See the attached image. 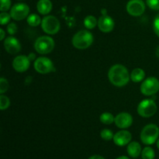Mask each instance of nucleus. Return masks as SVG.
Listing matches in <instances>:
<instances>
[{
  "instance_id": "2f4dec72",
  "label": "nucleus",
  "mask_w": 159,
  "mask_h": 159,
  "mask_svg": "<svg viewBox=\"0 0 159 159\" xmlns=\"http://www.w3.org/2000/svg\"><path fill=\"white\" fill-rule=\"evenodd\" d=\"M89 159H105L102 156L99 155H92L91 157H89Z\"/></svg>"
},
{
  "instance_id": "c9c22d12",
  "label": "nucleus",
  "mask_w": 159,
  "mask_h": 159,
  "mask_svg": "<svg viewBox=\"0 0 159 159\" xmlns=\"http://www.w3.org/2000/svg\"><path fill=\"white\" fill-rule=\"evenodd\" d=\"M19 1H23V0H19Z\"/></svg>"
},
{
  "instance_id": "7ed1b4c3",
  "label": "nucleus",
  "mask_w": 159,
  "mask_h": 159,
  "mask_svg": "<svg viewBox=\"0 0 159 159\" xmlns=\"http://www.w3.org/2000/svg\"><path fill=\"white\" fill-rule=\"evenodd\" d=\"M159 127L154 124L146 125L141 132V141L145 145H152L158 139Z\"/></svg>"
},
{
  "instance_id": "f03ea898",
  "label": "nucleus",
  "mask_w": 159,
  "mask_h": 159,
  "mask_svg": "<svg viewBox=\"0 0 159 159\" xmlns=\"http://www.w3.org/2000/svg\"><path fill=\"white\" fill-rule=\"evenodd\" d=\"M72 45L78 50H85L93 43V36L91 32L83 30L76 33L71 40Z\"/></svg>"
},
{
  "instance_id": "7c9ffc66",
  "label": "nucleus",
  "mask_w": 159,
  "mask_h": 159,
  "mask_svg": "<svg viewBox=\"0 0 159 159\" xmlns=\"http://www.w3.org/2000/svg\"><path fill=\"white\" fill-rule=\"evenodd\" d=\"M5 37H6V32L2 28L0 29V40H4Z\"/></svg>"
},
{
  "instance_id": "aec40b11",
  "label": "nucleus",
  "mask_w": 159,
  "mask_h": 159,
  "mask_svg": "<svg viewBox=\"0 0 159 159\" xmlns=\"http://www.w3.org/2000/svg\"><path fill=\"white\" fill-rule=\"evenodd\" d=\"M26 21H27V23L30 26H33V27H36V26L41 24L42 20L37 14L32 13L28 16V17L26 18Z\"/></svg>"
},
{
  "instance_id": "0eeeda50",
  "label": "nucleus",
  "mask_w": 159,
  "mask_h": 159,
  "mask_svg": "<svg viewBox=\"0 0 159 159\" xmlns=\"http://www.w3.org/2000/svg\"><path fill=\"white\" fill-rule=\"evenodd\" d=\"M159 91V80L155 77H148L141 85V92L146 96L156 94Z\"/></svg>"
},
{
  "instance_id": "4be33fe9",
  "label": "nucleus",
  "mask_w": 159,
  "mask_h": 159,
  "mask_svg": "<svg viewBox=\"0 0 159 159\" xmlns=\"http://www.w3.org/2000/svg\"><path fill=\"white\" fill-rule=\"evenodd\" d=\"M155 157V151L151 147H145L141 152V158L142 159H154Z\"/></svg>"
},
{
  "instance_id": "f3484780",
  "label": "nucleus",
  "mask_w": 159,
  "mask_h": 159,
  "mask_svg": "<svg viewBox=\"0 0 159 159\" xmlns=\"http://www.w3.org/2000/svg\"><path fill=\"white\" fill-rule=\"evenodd\" d=\"M53 5L51 0H39L37 3V9L41 15H48L52 10Z\"/></svg>"
},
{
  "instance_id": "9d476101",
  "label": "nucleus",
  "mask_w": 159,
  "mask_h": 159,
  "mask_svg": "<svg viewBox=\"0 0 159 159\" xmlns=\"http://www.w3.org/2000/svg\"><path fill=\"white\" fill-rule=\"evenodd\" d=\"M127 12L132 16H140L145 11V3L143 0H130L127 2Z\"/></svg>"
},
{
  "instance_id": "412c9836",
  "label": "nucleus",
  "mask_w": 159,
  "mask_h": 159,
  "mask_svg": "<svg viewBox=\"0 0 159 159\" xmlns=\"http://www.w3.org/2000/svg\"><path fill=\"white\" fill-rule=\"evenodd\" d=\"M115 117L112 113H102L99 116V120L102 124H106V125H110V124H112L113 123H114Z\"/></svg>"
},
{
  "instance_id": "6ab92c4d",
  "label": "nucleus",
  "mask_w": 159,
  "mask_h": 159,
  "mask_svg": "<svg viewBox=\"0 0 159 159\" xmlns=\"http://www.w3.org/2000/svg\"><path fill=\"white\" fill-rule=\"evenodd\" d=\"M98 25V20H96V17L94 16H87L85 19H84V26L86 29L92 30L95 28Z\"/></svg>"
},
{
  "instance_id": "a878e982",
  "label": "nucleus",
  "mask_w": 159,
  "mask_h": 159,
  "mask_svg": "<svg viewBox=\"0 0 159 159\" xmlns=\"http://www.w3.org/2000/svg\"><path fill=\"white\" fill-rule=\"evenodd\" d=\"M9 89V82L7 79L2 77L0 79V94H4Z\"/></svg>"
},
{
  "instance_id": "bb28decb",
  "label": "nucleus",
  "mask_w": 159,
  "mask_h": 159,
  "mask_svg": "<svg viewBox=\"0 0 159 159\" xmlns=\"http://www.w3.org/2000/svg\"><path fill=\"white\" fill-rule=\"evenodd\" d=\"M11 5H12L11 0H1V5H0L1 12H7L12 7Z\"/></svg>"
},
{
  "instance_id": "72a5a7b5",
  "label": "nucleus",
  "mask_w": 159,
  "mask_h": 159,
  "mask_svg": "<svg viewBox=\"0 0 159 159\" xmlns=\"http://www.w3.org/2000/svg\"><path fill=\"white\" fill-rule=\"evenodd\" d=\"M116 159H130V158H128V157H127V156H124V155H122V156L118 157V158H116Z\"/></svg>"
},
{
  "instance_id": "f704fd0d",
  "label": "nucleus",
  "mask_w": 159,
  "mask_h": 159,
  "mask_svg": "<svg viewBox=\"0 0 159 159\" xmlns=\"http://www.w3.org/2000/svg\"><path fill=\"white\" fill-rule=\"evenodd\" d=\"M156 145H157V148L159 149V138L158 139V141H156Z\"/></svg>"
},
{
  "instance_id": "dca6fc26",
  "label": "nucleus",
  "mask_w": 159,
  "mask_h": 159,
  "mask_svg": "<svg viewBox=\"0 0 159 159\" xmlns=\"http://www.w3.org/2000/svg\"><path fill=\"white\" fill-rule=\"evenodd\" d=\"M127 154L130 157L133 158H136L139 157L140 155H141L142 148H141V144L137 141H130L127 144Z\"/></svg>"
},
{
  "instance_id": "20e7f679",
  "label": "nucleus",
  "mask_w": 159,
  "mask_h": 159,
  "mask_svg": "<svg viewBox=\"0 0 159 159\" xmlns=\"http://www.w3.org/2000/svg\"><path fill=\"white\" fill-rule=\"evenodd\" d=\"M54 39L50 36L39 37L34 43V49L40 54H49L54 50Z\"/></svg>"
},
{
  "instance_id": "f257e3e1",
  "label": "nucleus",
  "mask_w": 159,
  "mask_h": 159,
  "mask_svg": "<svg viewBox=\"0 0 159 159\" xmlns=\"http://www.w3.org/2000/svg\"><path fill=\"white\" fill-rule=\"evenodd\" d=\"M108 79L114 86L124 87L128 84L130 75L124 65L116 64L113 65L109 70Z\"/></svg>"
},
{
  "instance_id": "39448f33",
  "label": "nucleus",
  "mask_w": 159,
  "mask_h": 159,
  "mask_svg": "<svg viewBox=\"0 0 159 159\" xmlns=\"http://www.w3.org/2000/svg\"><path fill=\"white\" fill-rule=\"evenodd\" d=\"M41 28L44 33L49 35H54L60 30L61 23L54 16L48 15L42 19Z\"/></svg>"
},
{
  "instance_id": "423d86ee",
  "label": "nucleus",
  "mask_w": 159,
  "mask_h": 159,
  "mask_svg": "<svg viewBox=\"0 0 159 159\" xmlns=\"http://www.w3.org/2000/svg\"><path fill=\"white\" fill-rule=\"evenodd\" d=\"M158 107L153 99H144L138 106V113L144 118H149L156 113Z\"/></svg>"
},
{
  "instance_id": "9b49d317",
  "label": "nucleus",
  "mask_w": 159,
  "mask_h": 159,
  "mask_svg": "<svg viewBox=\"0 0 159 159\" xmlns=\"http://www.w3.org/2000/svg\"><path fill=\"white\" fill-rule=\"evenodd\" d=\"M30 61L28 56L18 55L12 61V68L17 72H24L30 68Z\"/></svg>"
},
{
  "instance_id": "a211bd4d",
  "label": "nucleus",
  "mask_w": 159,
  "mask_h": 159,
  "mask_svg": "<svg viewBox=\"0 0 159 159\" xmlns=\"http://www.w3.org/2000/svg\"><path fill=\"white\" fill-rule=\"evenodd\" d=\"M145 78V72L140 68H134L130 73V80L134 82H142Z\"/></svg>"
},
{
  "instance_id": "c85d7f7f",
  "label": "nucleus",
  "mask_w": 159,
  "mask_h": 159,
  "mask_svg": "<svg viewBox=\"0 0 159 159\" xmlns=\"http://www.w3.org/2000/svg\"><path fill=\"white\" fill-rule=\"evenodd\" d=\"M146 4L153 10H159V0H146Z\"/></svg>"
},
{
  "instance_id": "393cba45",
  "label": "nucleus",
  "mask_w": 159,
  "mask_h": 159,
  "mask_svg": "<svg viewBox=\"0 0 159 159\" xmlns=\"http://www.w3.org/2000/svg\"><path fill=\"white\" fill-rule=\"evenodd\" d=\"M12 19L10 13H8L7 12H2L0 14V24L2 26L9 24L10 20Z\"/></svg>"
},
{
  "instance_id": "ddd939ff",
  "label": "nucleus",
  "mask_w": 159,
  "mask_h": 159,
  "mask_svg": "<svg viewBox=\"0 0 159 159\" xmlns=\"http://www.w3.org/2000/svg\"><path fill=\"white\" fill-rule=\"evenodd\" d=\"M114 124L120 129H127L133 124V117L128 113H120L115 116Z\"/></svg>"
},
{
  "instance_id": "4468645a",
  "label": "nucleus",
  "mask_w": 159,
  "mask_h": 159,
  "mask_svg": "<svg viewBox=\"0 0 159 159\" xmlns=\"http://www.w3.org/2000/svg\"><path fill=\"white\" fill-rule=\"evenodd\" d=\"M4 48L9 54H16L21 50V44L16 37L9 36L4 40Z\"/></svg>"
},
{
  "instance_id": "5701e85b",
  "label": "nucleus",
  "mask_w": 159,
  "mask_h": 159,
  "mask_svg": "<svg viewBox=\"0 0 159 159\" xmlns=\"http://www.w3.org/2000/svg\"><path fill=\"white\" fill-rule=\"evenodd\" d=\"M113 136H114V134H113V131L109 130V129H103L100 132L101 138L106 141H111L112 139H113Z\"/></svg>"
},
{
  "instance_id": "c756f323",
  "label": "nucleus",
  "mask_w": 159,
  "mask_h": 159,
  "mask_svg": "<svg viewBox=\"0 0 159 159\" xmlns=\"http://www.w3.org/2000/svg\"><path fill=\"white\" fill-rule=\"evenodd\" d=\"M153 29L156 35L159 37V13L156 16V17L154 20Z\"/></svg>"
},
{
  "instance_id": "cd10ccee",
  "label": "nucleus",
  "mask_w": 159,
  "mask_h": 159,
  "mask_svg": "<svg viewBox=\"0 0 159 159\" xmlns=\"http://www.w3.org/2000/svg\"><path fill=\"white\" fill-rule=\"evenodd\" d=\"M18 31V26L15 23H9L7 25V32L9 35H14Z\"/></svg>"
},
{
  "instance_id": "b1692460",
  "label": "nucleus",
  "mask_w": 159,
  "mask_h": 159,
  "mask_svg": "<svg viewBox=\"0 0 159 159\" xmlns=\"http://www.w3.org/2000/svg\"><path fill=\"white\" fill-rule=\"evenodd\" d=\"M9 105H10V100L9 97L3 94L0 95V110H6L9 107Z\"/></svg>"
},
{
  "instance_id": "6e6552de",
  "label": "nucleus",
  "mask_w": 159,
  "mask_h": 159,
  "mask_svg": "<svg viewBox=\"0 0 159 159\" xmlns=\"http://www.w3.org/2000/svg\"><path fill=\"white\" fill-rule=\"evenodd\" d=\"M34 69L41 75H46L54 71V64L52 61L46 57H37L34 61Z\"/></svg>"
},
{
  "instance_id": "2eb2a0df",
  "label": "nucleus",
  "mask_w": 159,
  "mask_h": 159,
  "mask_svg": "<svg viewBox=\"0 0 159 159\" xmlns=\"http://www.w3.org/2000/svg\"><path fill=\"white\" fill-rule=\"evenodd\" d=\"M114 20L110 16L102 15L98 20V27L103 33H110L114 28Z\"/></svg>"
},
{
  "instance_id": "f8f14e48",
  "label": "nucleus",
  "mask_w": 159,
  "mask_h": 159,
  "mask_svg": "<svg viewBox=\"0 0 159 159\" xmlns=\"http://www.w3.org/2000/svg\"><path fill=\"white\" fill-rule=\"evenodd\" d=\"M132 139V134L130 131L127 130L122 129L120 131L116 132L113 136V142L116 145L120 146V147H123L131 141Z\"/></svg>"
},
{
  "instance_id": "1a4fd4ad",
  "label": "nucleus",
  "mask_w": 159,
  "mask_h": 159,
  "mask_svg": "<svg viewBox=\"0 0 159 159\" xmlns=\"http://www.w3.org/2000/svg\"><path fill=\"white\" fill-rule=\"evenodd\" d=\"M9 13L12 20L20 21L27 18L30 15V7L25 3H16L11 7Z\"/></svg>"
},
{
  "instance_id": "473e14b6",
  "label": "nucleus",
  "mask_w": 159,
  "mask_h": 159,
  "mask_svg": "<svg viewBox=\"0 0 159 159\" xmlns=\"http://www.w3.org/2000/svg\"><path fill=\"white\" fill-rule=\"evenodd\" d=\"M28 57H29L30 60V61H34V60L35 61L36 59H37V58H36L35 54H34V53H31V54H30V55L28 56Z\"/></svg>"
}]
</instances>
